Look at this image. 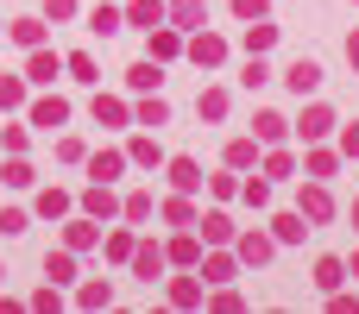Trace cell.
Here are the masks:
<instances>
[{
    "mask_svg": "<svg viewBox=\"0 0 359 314\" xmlns=\"http://www.w3.org/2000/svg\"><path fill=\"white\" fill-rule=\"evenodd\" d=\"M25 308H32V314H57V308H63V296H57V283H50V290H38V296H32Z\"/></svg>",
    "mask_w": 359,
    "mask_h": 314,
    "instance_id": "f5cc1de1",
    "label": "cell"
},
{
    "mask_svg": "<svg viewBox=\"0 0 359 314\" xmlns=\"http://www.w3.org/2000/svg\"><path fill=\"white\" fill-rule=\"evenodd\" d=\"M297 170H303V176H316V183H334V170H341V151H334L328 138H316V145H303Z\"/></svg>",
    "mask_w": 359,
    "mask_h": 314,
    "instance_id": "9c48e42d",
    "label": "cell"
},
{
    "mask_svg": "<svg viewBox=\"0 0 359 314\" xmlns=\"http://www.w3.org/2000/svg\"><path fill=\"white\" fill-rule=\"evenodd\" d=\"M120 13H126V25H133V31H151V25H164V0H126Z\"/></svg>",
    "mask_w": 359,
    "mask_h": 314,
    "instance_id": "8d00e7d4",
    "label": "cell"
},
{
    "mask_svg": "<svg viewBox=\"0 0 359 314\" xmlns=\"http://www.w3.org/2000/svg\"><path fill=\"white\" fill-rule=\"evenodd\" d=\"M6 38H13L19 50L44 44V13H19V19H6Z\"/></svg>",
    "mask_w": 359,
    "mask_h": 314,
    "instance_id": "1f68e13d",
    "label": "cell"
},
{
    "mask_svg": "<svg viewBox=\"0 0 359 314\" xmlns=\"http://www.w3.org/2000/svg\"><path fill=\"white\" fill-rule=\"evenodd\" d=\"M341 50H347V63L359 69V31H347V44H341Z\"/></svg>",
    "mask_w": 359,
    "mask_h": 314,
    "instance_id": "9f6ffc18",
    "label": "cell"
},
{
    "mask_svg": "<svg viewBox=\"0 0 359 314\" xmlns=\"http://www.w3.org/2000/svg\"><path fill=\"white\" fill-rule=\"evenodd\" d=\"M322 82H328V76H322V63H316V57H297V63L284 69V88H290L297 101H303V94H316Z\"/></svg>",
    "mask_w": 359,
    "mask_h": 314,
    "instance_id": "2e32d148",
    "label": "cell"
},
{
    "mask_svg": "<svg viewBox=\"0 0 359 314\" xmlns=\"http://www.w3.org/2000/svg\"><path fill=\"white\" fill-rule=\"evenodd\" d=\"M164 258H170V271H196V258H202V233H196V227H177L170 245H164Z\"/></svg>",
    "mask_w": 359,
    "mask_h": 314,
    "instance_id": "5bb4252c",
    "label": "cell"
},
{
    "mask_svg": "<svg viewBox=\"0 0 359 314\" xmlns=\"http://www.w3.org/2000/svg\"><path fill=\"white\" fill-rule=\"evenodd\" d=\"M145 57H158V63L170 69V63L183 57V31H177V25H151V31H145Z\"/></svg>",
    "mask_w": 359,
    "mask_h": 314,
    "instance_id": "9a60e30c",
    "label": "cell"
},
{
    "mask_svg": "<svg viewBox=\"0 0 359 314\" xmlns=\"http://www.w3.org/2000/svg\"><path fill=\"white\" fill-rule=\"evenodd\" d=\"M0 38H6V25H0Z\"/></svg>",
    "mask_w": 359,
    "mask_h": 314,
    "instance_id": "94428289",
    "label": "cell"
},
{
    "mask_svg": "<svg viewBox=\"0 0 359 314\" xmlns=\"http://www.w3.org/2000/svg\"><path fill=\"white\" fill-rule=\"evenodd\" d=\"M259 176H271V183H290V176H297V151H290V138L271 145V151H259Z\"/></svg>",
    "mask_w": 359,
    "mask_h": 314,
    "instance_id": "d4e9b609",
    "label": "cell"
},
{
    "mask_svg": "<svg viewBox=\"0 0 359 314\" xmlns=\"http://www.w3.org/2000/svg\"><path fill=\"white\" fill-rule=\"evenodd\" d=\"M259 151H265V145H259V138H252V132H233V138H227V145H221V164H227V170H240V176H246V170H259Z\"/></svg>",
    "mask_w": 359,
    "mask_h": 314,
    "instance_id": "7c38bea8",
    "label": "cell"
},
{
    "mask_svg": "<svg viewBox=\"0 0 359 314\" xmlns=\"http://www.w3.org/2000/svg\"><path fill=\"white\" fill-rule=\"evenodd\" d=\"M76 214H88V220H120V195H114V183H88L82 195H76Z\"/></svg>",
    "mask_w": 359,
    "mask_h": 314,
    "instance_id": "52a82bcc",
    "label": "cell"
},
{
    "mask_svg": "<svg viewBox=\"0 0 359 314\" xmlns=\"http://www.w3.org/2000/svg\"><path fill=\"white\" fill-rule=\"evenodd\" d=\"M297 214H303L309 227H328V220L341 214V201H334V189H328V183L303 176V189H297Z\"/></svg>",
    "mask_w": 359,
    "mask_h": 314,
    "instance_id": "6da1fadb",
    "label": "cell"
},
{
    "mask_svg": "<svg viewBox=\"0 0 359 314\" xmlns=\"http://www.w3.org/2000/svg\"><path fill=\"white\" fill-rule=\"evenodd\" d=\"M347 277H359V252H353V258H347Z\"/></svg>",
    "mask_w": 359,
    "mask_h": 314,
    "instance_id": "6f0895ef",
    "label": "cell"
},
{
    "mask_svg": "<svg viewBox=\"0 0 359 314\" xmlns=\"http://www.w3.org/2000/svg\"><path fill=\"white\" fill-rule=\"evenodd\" d=\"M76 308H114V283L107 277H76Z\"/></svg>",
    "mask_w": 359,
    "mask_h": 314,
    "instance_id": "d590c367",
    "label": "cell"
},
{
    "mask_svg": "<svg viewBox=\"0 0 359 314\" xmlns=\"http://www.w3.org/2000/svg\"><path fill=\"white\" fill-rule=\"evenodd\" d=\"M63 245L82 258V252H95L101 245V220H88V214H63Z\"/></svg>",
    "mask_w": 359,
    "mask_h": 314,
    "instance_id": "4fadbf2b",
    "label": "cell"
},
{
    "mask_svg": "<svg viewBox=\"0 0 359 314\" xmlns=\"http://www.w3.org/2000/svg\"><path fill=\"white\" fill-rule=\"evenodd\" d=\"M328 314H359V296H347V283L328 290Z\"/></svg>",
    "mask_w": 359,
    "mask_h": 314,
    "instance_id": "db71d44e",
    "label": "cell"
},
{
    "mask_svg": "<svg viewBox=\"0 0 359 314\" xmlns=\"http://www.w3.org/2000/svg\"><path fill=\"white\" fill-rule=\"evenodd\" d=\"M233 258H240V264H252V271H265V264L278 258L271 227H246V233H233Z\"/></svg>",
    "mask_w": 359,
    "mask_h": 314,
    "instance_id": "7a4b0ae2",
    "label": "cell"
},
{
    "mask_svg": "<svg viewBox=\"0 0 359 314\" xmlns=\"http://www.w3.org/2000/svg\"><path fill=\"white\" fill-rule=\"evenodd\" d=\"M196 233H202V245H233V214L227 208H208V214H196Z\"/></svg>",
    "mask_w": 359,
    "mask_h": 314,
    "instance_id": "ac0fdd59",
    "label": "cell"
},
{
    "mask_svg": "<svg viewBox=\"0 0 359 314\" xmlns=\"http://www.w3.org/2000/svg\"><path fill=\"white\" fill-rule=\"evenodd\" d=\"M164 176H170V189H177V195H202V164H196V157H183V151H177V157H164Z\"/></svg>",
    "mask_w": 359,
    "mask_h": 314,
    "instance_id": "e0dca14e",
    "label": "cell"
},
{
    "mask_svg": "<svg viewBox=\"0 0 359 314\" xmlns=\"http://www.w3.org/2000/svg\"><path fill=\"white\" fill-rule=\"evenodd\" d=\"M88 31H95V38H120V31H126V13H120L114 0H95V6H88Z\"/></svg>",
    "mask_w": 359,
    "mask_h": 314,
    "instance_id": "4316f807",
    "label": "cell"
},
{
    "mask_svg": "<svg viewBox=\"0 0 359 314\" xmlns=\"http://www.w3.org/2000/svg\"><path fill=\"white\" fill-rule=\"evenodd\" d=\"M44 277H50L57 290H69V283H76V252H69V245H57V252H44Z\"/></svg>",
    "mask_w": 359,
    "mask_h": 314,
    "instance_id": "e575fe53",
    "label": "cell"
},
{
    "mask_svg": "<svg viewBox=\"0 0 359 314\" xmlns=\"http://www.w3.org/2000/svg\"><path fill=\"white\" fill-rule=\"evenodd\" d=\"M196 277H202L208 290L233 283V277H240V258H233V245H202V258H196Z\"/></svg>",
    "mask_w": 359,
    "mask_h": 314,
    "instance_id": "3957f363",
    "label": "cell"
},
{
    "mask_svg": "<svg viewBox=\"0 0 359 314\" xmlns=\"http://www.w3.org/2000/svg\"><path fill=\"white\" fill-rule=\"evenodd\" d=\"M353 227H359V195H353Z\"/></svg>",
    "mask_w": 359,
    "mask_h": 314,
    "instance_id": "680465c9",
    "label": "cell"
},
{
    "mask_svg": "<svg viewBox=\"0 0 359 314\" xmlns=\"http://www.w3.org/2000/svg\"><path fill=\"white\" fill-rule=\"evenodd\" d=\"M82 164H88V183H120L126 176V151H114V145L107 151H88Z\"/></svg>",
    "mask_w": 359,
    "mask_h": 314,
    "instance_id": "cb8c5ba5",
    "label": "cell"
},
{
    "mask_svg": "<svg viewBox=\"0 0 359 314\" xmlns=\"http://www.w3.org/2000/svg\"><path fill=\"white\" fill-rule=\"evenodd\" d=\"M88 113H95V126H133V101H120V94H101V88H95Z\"/></svg>",
    "mask_w": 359,
    "mask_h": 314,
    "instance_id": "7402d4cb",
    "label": "cell"
},
{
    "mask_svg": "<svg viewBox=\"0 0 359 314\" xmlns=\"http://www.w3.org/2000/svg\"><path fill=\"white\" fill-rule=\"evenodd\" d=\"M183 57H189L196 69H221V63H227V38L202 25V31H189V38H183Z\"/></svg>",
    "mask_w": 359,
    "mask_h": 314,
    "instance_id": "277c9868",
    "label": "cell"
},
{
    "mask_svg": "<svg viewBox=\"0 0 359 314\" xmlns=\"http://www.w3.org/2000/svg\"><path fill=\"white\" fill-rule=\"evenodd\" d=\"M278 31H284V25H271V19H246V38H240V44H246V57H252V50L265 57V50L278 44Z\"/></svg>",
    "mask_w": 359,
    "mask_h": 314,
    "instance_id": "74e56055",
    "label": "cell"
},
{
    "mask_svg": "<svg viewBox=\"0 0 359 314\" xmlns=\"http://www.w3.org/2000/svg\"><path fill=\"white\" fill-rule=\"evenodd\" d=\"M57 76H63V57H57L50 44H32V50H25V88H50Z\"/></svg>",
    "mask_w": 359,
    "mask_h": 314,
    "instance_id": "ba28073f",
    "label": "cell"
},
{
    "mask_svg": "<svg viewBox=\"0 0 359 314\" xmlns=\"http://www.w3.org/2000/svg\"><path fill=\"white\" fill-rule=\"evenodd\" d=\"M82 6L76 0H44V25H63V19H76Z\"/></svg>",
    "mask_w": 359,
    "mask_h": 314,
    "instance_id": "f907efd6",
    "label": "cell"
},
{
    "mask_svg": "<svg viewBox=\"0 0 359 314\" xmlns=\"http://www.w3.org/2000/svg\"><path fill=\"white\" fill-rule=\"evenodd\" d=\"M25 227H32V214H25V208H0V239H19Z\"/></svg>",
    "mask_w": 359,
    "mask_h": 314,
    "instance_id": "7dc6e473",
    "label": "cell"
},
{
    "mask_svg": "<svg viewBox=\"0 0 359 314\" xmlns=\"http://www.w3.org/2000/svg\"><path fill=\"white\" fill-rule=\"evenodd\" d=\"M334 151H341V157H359V120L353 126H334Z\"/></svg>",
    "mask_w": 359,
    "mask_h": 314,
    "instance_id": "c3c4849f",
    "label": "cell"
},
{
    "mask_svg": "<svg viewBox=\"0 0 359 314\" xmlns=\"http://www.w3.org/2000/svg\"><path fill=\"white\" fill-rule=\"evenodd\" d=\"M233 19H271V0H227Z\"/></svg>",
    "mask_w": 359,
    "mask_h": 314,
    "instance_id": "681fc988",
    "label": "cell"
},
{
    "mask_svg": "<svg viewBox=\"0 0 359 314\" xmlns=\"http://www.w3.org/2000/svg\"><path fill=\"white\" fill-rule=\"evenodd\" d=\"M126 271H133L139 283H164V271H170V258H164V245H151V239H139V245H133V258H126Z\"/></svg>",
    "mask_w": 359,
    "mask_h": 314,
    "instance_id": "30bf717a",
    "label": "cell"
},
{
    "mask_svg": "<svg viewBox=\"0 0 359 314\" xmlns=\"http://www.w3.org/2000/svg\"><path fill=\"white\" fill-rule=\"evenodd\" d=\"M0 283H6V264H0Z\"/></svg>",
    "mask_w": 359,
    "mask_h": 314,
    "instance_id": "91938a15",
    "label": "cell"
},
{
    "mask_svg": "<svg viewBox=\"0 0 359 314\" xmlns=\"http://www.w3.org/2000/svg\"><path fill=\"white\" fill-rule=\"evenodd\" d=\"M202 302H208V283H202L196 271L170 277V308H202Z\"/></svg>",
    "mask_w": 359,
    "mask_h": 314,
    "instance_id": "4dcf8cb0",
    "label": "cell"
},
{
    "mask_svg": "<svg viewBox=\"0 0 359 314\" xmlns=\"http://www.w3.org/2000/svg\"><path fill=\"white\" fill-rule=\"evenodd\" d=\"M158 88H164V63L158 57H139L126 69V94H158Z\"/></svg>",
    "mask_w": 359,
    "mask_h": 314,
    "instance_id": "ffe728a7",
    "label": "cell"
},
{
    "mask_svg": "<svg viewBox=\"0 0 359 314\" xmlns=\"http://www.w3.org/2000/svg\"><path fill=\"white\" fill-rule=\"evenodd\" d=\"M265 82H271V63H265V57L252 50V57L240 63V88H265Z\"/></svg>",
    "mask_w": 359,
    "mask_h": 314,
    "instance_id": "7bdbcfd3",
    "label": "cell"
},
{
    "mask_svg": "<svg viewBox=\"0 0 359 314\" xmlns=\"http://www.w3.org/2000/svg\"><path fill=\"white\" fill-rule=\"evenodd\" d=\"M158 214H164V227H196L202 208H196V195H177V189H170V195L158 201Z\"/></svg>",
    "mask_w": 359,
    "mask_h": 314,
    "instance_id": "836d02e7",
    "label": "cell"
},
{
    "mask_svg": "<svg viewBox=\"0 0 359 314\" xmlns=\"http://www.w3.org/2000/svg\"><path fill=\"white\" fill-rule=\"evenodd\" d=\"M240 201L246 208H271V176H246L240 183Z\"/></svg>",
    "mask_w": 359,
    "mask_h": 314,
    "instance_id": "ee69618b",
    "label": "cell"
},
{
    "mask_svg": "<svg viewBox=\"0 0 359 314\" xmlns=\"http://www.w3.org/2000/svg\"><path fill=\"white\" fill-rule=\"evenodd\" d=\"M347 283V258H316V290L328 296V290H341Z\"/></svg>",
    "mask_w": 359,
    "mask_h": 314,
    "instance_id": "60d3db41",
    "label": "cell"
},
{
    "mask_svg": "<svg viewBox=\"0 0 359 314\" xmlns=\"http://www.w3.org/2000/svg\"><path fill=\"white\" fill-rule=\"evenodd\" d=\"M208 302H215L221 314H240V308H246V296H240V290H227V283H221V290H215Z\"/></svg>",
    "mask_w": 359,
    "mask_h": 314,
    "instance_id": "816d5d0a",
    "label": "cell"
},
{
    "mask_svg": "<svg viewBox=\"0 0 359 314\" xmlns=\"http://www.w3.org/2000/svg\"><path fill=\"white\" fill-rule=\"evenodd\" d=\"M32 214H38V220H63V214H76V195L50 183V189H38V195H32Z\"/></svg>",
    "mask_w": 359,
    "mask_h": 314,
    "instance_id": "484cf974",
    "label": "cell"
},
{
    "mask_svg": "<svg viewBox=\"0 0 359 314\" xmlns=\"http://www.w3.org/2000/svg\"><path fill=\"white\" fill-rule=\"evenodd\" d=\"M25 126H38V132H57V126H69V101H63L57 88H44L38 101H25Z\"/></svg>",
    "mask_w": 359,
    "mask_h": 314,
    "instance_id": "5b68a950",
    "label": "cell"
},
{
    "mask_svg": "<svg viewBox=\"0 0 359 314\" xmlns=\"http://www.w3.org/2000/svg\"><path fill=\"white\" fill-rule=\"evenodd\" d=\"M164 157H170V151L158 145V132H133V138H126V164H133V170H164Z\"/></svg>",
    "mask_w": 359,
    "mask_h": 314,
    "instance_id": "8fae6325",
    "label": "cell"
},
{
    "mask_svg": "<svg viewBox=\"0 0 359 314\" xmlns=\"http://www.w3.org/2000/svg\"><path fill=\"white\" fill-rule=\"evenodd\" d=\"M63 76L82 82V88H101V63H95V50H69V57H63Z\"/></svg>",
    "mask_w": 359,
    "mask_h": 314,
    "instance_id": "d6a6232c",
    "label": "cell"
},
{
    "mask_svg": "<svg viewBox=\"0 0 359 314\" xmlns=\"http://www.w3.org/2000/svg\"><path fill=\"white\" fill-rule=\"evenodd\" d=\"M164 25H177V31L189 38V31L208 25V6H202V0H164Z\"/></svg>",
    "mask_w": 359,
    "mask_h": 314,
    "instance_id": "d6986e66",
    "label": "cell"
},
{
    "mask_svg": "<svg viewBox=\"0 0 359 314\" xmlns=\"http://www.w3.org/2000/svg\"><path fill=\"white\" fill-rule=\"evenodd\" d=\"M0 183H6V189H32V183H38V170L25 164V151H19V157H6V170H0Z\"/></svg>",
    "mask_w": 359,
    "mask_h": 314,
    "instance_id": "b9f144b4",
    "label": "cell"
},
{
    "mask_svg": "<svg viewBox=\"0 0 359 314\" xmlns=\"http://www.w3.org/2000/svg\"><path fill=\"white\" fill-rule=\"evenodd\" d=\"M133 245H139V233H133V227H114V233H101V252H107V264H126V258H133Z\"/></svg>",
    "mask_w": 359,
    "mask_h": 314,
    "instance_id": "f35d334b",
    "label": "cell"
},
{
    "mask_svg": "<svg viewBox=\"0 0 359 314\" xmlns=\"http://www.w3.org/2000/svg\"><path fill=\"white\" fill-rule=\"evenodd\" d=\"M151 214H158V195H151V189H126V195H120V220H126V227H145Z\"/></svg>",
    "mask_w": 359,
    "mask_h": 314,
    "instance_id": "f1b7e54d",
    "label": "cell"
},
{
    "mask_svg": "<svg viewBox=\"0 0 359 314\" xmlns=\"http://www.w3.org/2000/svg\"><path fill=\"white\" fill-rule=\"evenodd\" d=\"M309 233H316V227H309V220H303L297 208H284V214H271V239H278V245H303Z\"/></svg>",
    "mask_w": 359,
    "mask_h": 314,
    "instance_id": "f546056e",
    "label": "cell"
},
{
    "mask_svg": "<svg viewBox=\"0 0 359 314\" xmlns=\"http://www.w3.org/2000/svg\"><path fill=\"white\" fill-rule=\"evenodd\" d=\"M0 145H6V151H13V157H19V151H25V145H32V132H25V126H0Z\"/></svg>",
    "mask_w": 359,
    "mask_h": 314,
    "instance_id": "11a10c76",
    "label": "cell"
},
{
    "mask_svg": "<svg viewBox=\"0 0 359 314\" xmlns=\"http://www.w3.org/2000/svg\"><path fill=\"white\" fill-rule=\"evenodd\" d=\"M252 138H259V145H284V138H290V120H284L278 107H259V113H252Z\"/></svg>",
    "mask_w": 359,
    "mask_h": 314,
    "instance_id": "83f0119b",
    "label": "cell"
},
{
    "mask_svg": "<svg viewBox=\"0 0 359 314\" xmlns=\"http://www.w3.org/2000/svg\"><path fill=\"white\" fill-rule=\"evenodd\" d=\"M82 157H88V145L76 132H57V164H82Z\"/></svg>",
    "mask_w": 359,
    "mask_h": 314,
    "instance_id": "bcb514c9",
    "label": "cell"
},
{
    "mask_svg": "<svg viewBox=\"0 0 359 314\" xmlns=\"http://www.w3.org/2000/svg\"><path fill=\"white\" fill-rule=\"evenodd\" d=\"M227 107H233V88H221V82H208V88L196 94V120H208V126H221Z\"/></svg>",
    "mask_w": 359,
    "mask_h": 314,
    "instance_id": "44dd1931",
    "label": "cell"
},
{
    "mask_svg": "<svg viewBox=\"0 0 359 314\" xmlns=\"http://www.w3.org/2000/svg\"><path fill=\"white\" fill-rule=\"evenodd\" d=\"M353 6H359V0H353Z\"/></svg>",
    "mask_w": 359,
    "mask_h": 314,
    "instance_id": "6125c7cd",
    "label": "cell"
},
{
    "mask_svg": "<svg viewBox=\"0 0 359 314\" xmlns=\"http://www.w3.org/2000/svg\"><path fill=\"white\" fill-rule=\"evenodd\" d=\"M202 183H208V195H215V201H240V170H227V164H221V170H215V176H202Z\"/></svg>",
    "mask_w": 359,
    "mask_h": 314,
    "instance_id": "ab89813d",
    "label": "cell"
},
{
    "mask_svg": "<svg viewBox=\"0 0 359 314\" xmlns=\"http://www.w3.org/2000/svg\"><path fill=\"white\" fill-rule=\"evenodd\" d=\"M334 126H341V120H334V107H328V101H309V107L290 120V132H297L303 145H316V138H334Z\"/></svg>",
    "mask_w": 359,
    "mask_h": 314,
    "instance_id": "8992f818",
    "label": "cell"
},
{
    "mask_svg": "<svg viewBox=\"0 0 359 314\" xmlns=\"http://www.w3.org/2000/svg\"><path fill=\"white\" fill-rule=\"evenodd\" d=\"M25 107V76H0V113H19Z\"/></svg>",
    "mask_w": 359,
    "mask_h": 314,
    "instance_id": "f6af8a7d",
    "label": "cell"
},
{
    "mask_svg": "<svg viewBox=\"0 0 359 314\" xmlns=\"http://www.w3.org/2000/svg\"><path fill=\"white\" fill-rule=\"evenodd\" d=\"M133 126H145V132L170 126V101H164V88H158V94H139V101H133Z\"/></svg>",
    "mask_w": 359,
    "mask_h": 314,
    "instance_id": "603a6c76",
    "label": "cell"
}]
</instances>
